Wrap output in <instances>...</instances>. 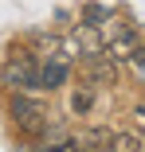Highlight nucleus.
<instances>
[{
    "instance_id": "1",
    "label": "nucleus",
    "mask_w": 145,
    "mask_h": 152,
    "mask_svg": "<svg viewBox=\"0 0 145 152\" xmlns=\"http://www.w3.org/2000/svg\"><path fill=\"white\" fill-rule=\"evenodd\" d=\"M0 86L8 94H32L39 90V58L32 47H12L4 66H0Z\"/></svg>"
},
{
    "instance_id": "2",
    "label": "nucleus",
    "mask_w": 145,
    "mask_h": 152,
    "mask_svg": "<svg viewBox=\"0 0 145 152\" xmlns=\"http://www.w3.org/2000/svg\"><path fill=\"white\" fill-rule=\"evenodd\" d=\"M8 117H12V125H16L27 140H36V137L43 133V125L51 121V109H47L39 98H32V94H12V98H8Z\"/></svg>"
},
{
    "instance_id": "3",
    "label": "nucleus",
    "mask_w": 145,
    "mask_h": 152,
    "mask_svg": "<svg viewBox=\"0 0 145 152\" xmlns=\"http://www.w3.org/2000/svg\"><path fill=\"white\" fill-rule=\"evenodd\" d=\"M67 78H71V63H67V55H51L47 63H39V90H43V94L59 90Z\"/></svg>"
},
{
    "instance_id": "4",
    "label": "nucleus",
    "mask_w": 145,
    "mask_h": 152,
    "mask_svg": "<svg viewBox=\"0 0 145 152\" xmlns=\"http://www.w3.org/2000/svg\"><path fill=\"white\" fill-rule=\"evenodd\" d=\"M82 74H86V82H94V86H110V82H118V63L98 51L90 58H82Z\"/></svg>"
},
{
    "instance_id": "5",
    "label": "nucleus",
    "mask_w": 145,
    "mask_h": 152,
    "mask_svg": "<svg viewBox=\"0 0 145 152\" xmlns=\"http://www.w3.org/2000/svg\"><path fill=\"white\" fill-rule=\"evenodd\" d=\"M75 144H78V148H94V152H110V148H114V129H102V125H98V129H86Z\"/></svg>"
},
{
    "instance_id": "6",
    "label": "nucleus",
    "mask_w": 145,
    "mask_h": 152,
    "mask_svg": "<svg viewBox=\"0 0 145 152\" xmlns=\"http://www.w3.org/2000/svg\"><path fill=\"white\" fill-rule=\"evenodd\" d=\"M110 152H145V140L137 133H114V148Z\"/></svg>"
},
{
    "instance_id": "7",
    "label": "nucleus",
    "mask_w": 145,
    "mask_h": 152,
    "mask_svg": "<svg viewBox=\"0 0 145 152\" xmlns=\"http://www.w3.org/2000/svg\"><path fill=\"white\" fill-rule=\"evenodd\" d=\"M90 105H94V82H86V86H78V90H75L71 109H75V113H86Z\"/></svg>"
},
{
    "instance_id": "8",
    "label": "nucleus",
    "mask_w": 145,
    "mask_h": 152,
    "mask_svg": "<svg viewBox=\"0 0 145 152\" xmlns=\"http://www.w3.org/2000/svg\"><path fill=\"white\" fill-rule=\"evenodd\" d=\"M27 152H78V144H75V140H59V144H36V140H32Z\"/></svg>"
},
{
    "instance_id": "9",
    "label": "nucleus",
    "mask_w": 145,
    "mask_h": 152,
    "mask_svg": "<svg viewBox=\"0 0 145 152\" xmlns=\"http://www.w3.org/2000/svg\"><path fill=\"white\" fill-rule=\"evenodd\" d=\"M129 63H133V70H137V74L145 78V47H141V43H137V51L129 55Z\"/></svg>"
},
{
    "instance_id": "10",
    "label": "nucleus",
    "mask_w": 145,
    "mask_h": 152,
    "mask_svg": "<svg viewBox=\"0 0 145 152\" xmlns=\"http://www.w3.org/2000/svg\"><path fill=\"white\" fill-rule=\"evenodd\" d=\"M78 152H94V148H78Z\"/></svg>"
}]
</instances>
